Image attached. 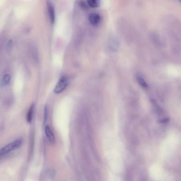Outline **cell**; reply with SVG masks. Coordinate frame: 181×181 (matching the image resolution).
I'll return each instance as SVG.
<instances>
[{"label": "cell", "mask_w": 181, "mask_h": 181, "mask_svg": "<svg viewBox=\"0 0 181 181\" xmlns=\"http://www.w3.org/2000/svg\"><path fill=\"white\" fill-rule=\"evenodd\" d=\"M11 80V76L9 74H5L3 76L2 79V84L4 86L8 84Z\"/></svg>", "instance_id": "obj_9"}, {"label": "cell", "mask_w": 181, "mask_h": 181, "mask_svg": "<svg viewBox=\"0 0 181 181\" xmlns=\"http://www.w3.org/2000/svg\"><path fill=\"white\" fill-rule=\"evenodd\" d=\"M89 19L91 24L93 25H97L100 22L101 17L98 14L92 13L89 15Z\"/></svg>", "instance_id": "obj_3"}, {"label": "cell", "mask_w": 181, "mask_h": 181, "mask_svg": "<svg viewBox=\"0 0 181 181\" xmlns=\"http://www.w3.org/2000/svg\"><path fill=\"white\" fill-rule=\"evenodd\" d=\"M80 5L81 7L83 8H87V6L86 4L83 2H81L80 3Z\"/></svg>", "instance_id": "obj_12"}, {"label": "cell", "mask_w": 181, "mask_h": 181, "mask_svg": "<svg viewBox=\"0 0 181 181\" xmlns=\"http://www.w3.org/2000/svg\"><path fill=\"white\" fill-rule=\"evenodd\" d=\"M22 143V140L21 139H18L9 143L3 148L0 151V155H3L19 148Z\"/></svg>", "instance_id": "obj_1"}, {"label": "cell", "mask_w": 181, "mask_h": 181, "mask_svg": "<svg viewBox=\"0 0 181 181\" xmlns=\"http://www.w3.org/2000/svg\"><path fill=\"white\" fill-rule=\"evenodd\" d=\"M136 78L137 81L141 86L144 87V88H146L148 87V85H147L146 81L143 78V77L141 76L140 74H137L136 75Z\"/></svg>", "instance_id": "obj_6"}, {"label": "cell", "mask_w": 181, "mask_h": 181, "mask_svg": "<svg viewBox=\"0 0 181 181\" xmlns=\"http://www.w3.org/2000/svg\"><path fill=\"white\" fill-rule=\"evenodd\" d=\"M169 121V119L168 118H163L160 120V122L161 123H166L168 122Z\"/></svg>", "instance_id": "obj_11"}, {"label": "cell", "mask_w": 181, "mask_h": 181, "mask_svg": "<svg viewBox=\"0 0 181 181\" xmlns=\"http://www.w3.org/2000/svg\"><path fill=\"white\" fill-rule=\"evenodd\" d=\"M47 7L49 13L50 18L52 23H54L55 19V15L54 8L53 4L50 2H47Z\"/></svg>", "instance_id": "obj_4"}, {"label": "cell", "mask_w": 181, "mask_h": 181, "mask_svg": "<svg viewBox=\"0 0 181 181\" xmlns=\"http://www.w3.org/2000/svg\"><path fill=\"white\" fill-rule=\"evenodd\" d=\"M34 104L31 105L28 112L27 116V122L31 124L32 120L33 111L34 109Z\"/></svg>", "instance_id": "obj_7"}, {"label": "cell", "mask_w": 181, "mask_h": 181, "mask_svg": "<svg viewBox=\"0 0 181 181\" xmlns=\"http://www.w3.org/2000/svg\"></svg>", "instance_id": "obj_13"}, {"label": "cell", "mask_w": 181, "mask_h": 181, "mask_svg": "<svg viewBox=\"0 0 181 181\" xmlns=\"http://www.w3.org/2000/svg\"><path fill=\"white\" fill-rule=\"evenodd\" d=\"M45 134L50 142L53 144L55 143V139L54 134L50 127L48 126H47L45 127Z\"/></svg>", "instance_id": "obj_5"}, {"label": "cell", "mask_w": 181, "mask_h": 181, "mask_svg": "<svg viewBox=\"0 0 181 181\" xmlns=\"http://www.w3.org/2000/svg\"><path fill=\"white\" fill-rule=\"evenodd\" d=\"M68 83V79L66 77H62L58 82L53 90V92L57 94L62 92L66 88Z\"/></svg>", "instance_id": "obj_2"}, {"label": "cell", "mask_w": 181, "mask_h": 181, "mask_svg": "<svg viewBox=\"0 0 181 181\" xmlns=\"http://www.w3.org/2000/svg\"><path fill=\"white\" fill-rule=\"evenodd\" d=\"M87 3L89 7L93 8L98 7L99 4V1L97 0H88Z\"/></svg>", "instance_id": "obj_8"}, {"label": "cell", "mask_w": 181, "mask_h": 181, "mask_svg": "<svg viewBox=\"0 0 181 181\" xmlns=\"http://www.w3.org/2000/svg\"><path fill=\"white\" fill-rule=\"evenodd\" d=\"M48 111L47 107V106H45L44 109V125L47 122L48 117Z\"/></svg>", "instance_id": "obj_10"}]
</instances>
